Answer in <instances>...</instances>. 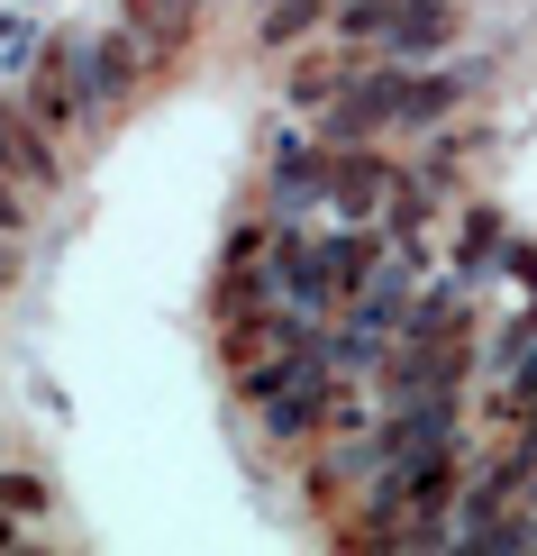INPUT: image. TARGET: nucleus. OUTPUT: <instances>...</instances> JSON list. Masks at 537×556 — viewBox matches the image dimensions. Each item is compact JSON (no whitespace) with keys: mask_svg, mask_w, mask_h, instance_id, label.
<instances>
[{"mask_svg":"<svg viewBox=\"0 0 537 556\" xmlns=\"http://www.w3.org/2000/svg\"><path fill=\"white\" fill-rule=\"evenodd\" d=\"M329 10H337V0H273V10H265V46H292L301 28H319Z\"/></svg>","mask_w":537,"mask_h":556,"instance_id":"nucleus-6","label":"nucleus"},{"mask_svg":"<svg viewBox=\"0 0 537 556\" xmlns=\"http://www.w3.org/2000/svg\"><path fill=\"white\" fill-rule=\"evenodd\" d=\"M329 28L356 55H392V64H437L456 46V0H337Z\"/></svg>","mask_w":537,"mask_h":556,"instance_id":"nucleus-2","label":"nucleus"},{"mask_svg":"<svg viewBox=\"0 0 537 556\" xmlns=\"http://www.w3.org/2000/svg\"><path fill=\"white\" fill-rule=\"evenodd\" d=\"M464 83L447 55L437 64H392V55H329V64H301L292 101L319 119V137H346V147H383V137H429L464 110Z\"/></svg>","mask_w":537,"mask_h":556,"instance_id":"nucleus-1","label":"nucleus"},{"mask_svg":"<svg viewBox=\"0 0 537 556\" xmlns=\"http://www.w3.org/2000/svg\"><path fill=\"white\" fill-rule=\"evenodd\" d=\"M0 182H18L28 201L64 192V147H55V128H46L28 101H18V110H0Z\"/></svg>","mask_w":537,"mask_h":556,"instance_id":"nucleus-3","label":"nucleus"},{"mask_svg":"<svg viewBox=\"0 0 537 556\" xmlns=\"http://www.w3.org/2000/svg\"><path fill=\"white\" fill-rule=\"evenodd\" d=\"M10 539H18V529H10V502H0V547H10Z\"/></svg>","mask_w":537,"mask_h":556,"instance_id":"nucleus-8","label":"nucleus"},{"mask_svg":"<svg viewBox=\"0 0 537 556\" xmlns=\"http://www.w3.org/2000/svg\"><path fill=\"white\" fill-rule=\"evenodd\" d=\"M119 28L146 46L155 64H165L174 46H182V28H192V0H128V18H119Z\"/></svg>","mask_w":537,"mask_h":556,"instance_id":"nucleus-4","label":"nucleus"},{"mask_svg":"<svg viewBox=\"0 0 537 556\" xmlns=\"http://www.w3.org/2000/svg\"><path fill=\"white\" fill-rule=\"evenodd\" d=\"M0 502H10V511H46V483H28V475H10V483H0Z\"/></svg>","mask_w":537,"mask_h":556,"instance_id":"nucleus-7","label":"nucleus"},{"mask_svg":"<svg viewBox=\"0 0 537 556\" xmlns=\"http://www.w3.org/2000/svg\"><path fill=\"white\" fill-rule=\"evenodd\" d=\"M28 211H37V201L18 192V182H0V292L18 283V238H28Z\"/></svg>","mask_w":537,"mask_h":556,"instance_id":"nucleus-5","label":"nucleus"}]
</instances>
